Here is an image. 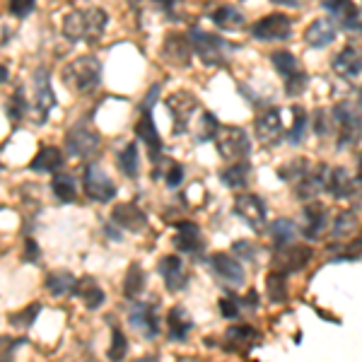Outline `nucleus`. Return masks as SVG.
Returning a JSON list of instances; mask_svg holds the SVG:
<instances>
[{"instance_id":"nucleus-1","label":"nucleus","mask_w":362,"mask_h":362,"mask_svg":"<svg viewBox=\"0 0 362 362\" xmlns=\"http://www.w3.org/2000/svg\"><path fill=\"white\" fill-rule=\"evenodd\" d=\"M109 17L104 10H75L63 20V34L70 42H97L107 29Z\"/></svg>"},{"instance_id":"nucleus-2","label":"nucleus","mask_w":362,"mask_h":362,"mask_svg":"<svg viewBox=\"0 0 362 362\" xmlns=\"http://www.w3.org/2000/svg\"><path fill=\"white\" fill-rule=\"evenodd\" d=\"M63 83L73 92H80V95L95 92L102 85V61L95 56L75 58L73 63L63 68Z\"/></svg>"},{"instance_id":"nucleus-3","label":"nucleus","mask_w":362,"mask_h":362,"mask_svg":"<svg viewBox=\"0 0 362 362\" xmlns=\"http://www.w3.org/2000/svg\"><path fill=\"white\" fill-rule=\"evenodd\" d=\"M189 42H191L194 54L201 58L206 66H225V54L232 49L223 37L203 32V29H198V27L189 29Z\"/></svg>"},{"instance_id":"nucleus-4","label":"nucleus","mask_w":362,"mask_h":362,"mask_svg":"<svg viewBox=\"0 0 362 362\" xmlns=\"http://www.w3.org/2000/svg\"><path fill=\"white\" fill-rule=\"evenodd\" d=\"M215 143H218V153L230 162L247 160L251 155V138L239 126H220L215 133Z\"/></svg>"},{"instance_id":"nucleus-5","label":"nucleus","mask_w":362,"mask_h":362,"mask_svg":"<svg viewBox=\"0 0 362 362\" xmlns=\"http://www.w3.org/2000/svg\"><path fill=\"white\" fill-rule=\"evenodd\" d=\"M331 121L338 126V150H348L362 138V116L348 102L336 104Z\"/></svg>"},{"instance_id":"nucleus-6","label":"nucleus","mask_w":362,"mask_h":362,"mask_svg":"<svg viewBox=\"0 0 362 362\" xmlns=\"http://www.w3.org/2000/svg\"><path fill=\"white\" fill-rule=\"evenodd\" d=\"M251 37L259 42H288L293 39V20L283 13L266 15L251 25Z\"/></svg>"},{"instance_id":"nucleus-7","label":"nucleus","mask_w":362,"mask_h":362,"mask_svg":"<svg viewBox=\"0 0 362 362\" xmlns=\"http://www.w3.org/2000/svg\"><path fill=\"white\" fill-rule=\"evenodd\" d=\"M167 109L174 121L172 131L181 136V133H186V128L191 126V119L198 112V99L191 92H174L172 97H167Z\"/></svg>"},{"instance_id":"nucleus-8","label":"nucleus","mask_w":362,"mask_h":362,"mask_svg":"<svg viewBox=\"0 0 362 362\" xmlns=\"http://www.w3.org/2000/svg\"><path fill=\"white\" fill-rule=\"evenodd\" d=\"M66 148L78 160H87V157H92L99 150V133L83 124L73 126L66 133Z\"/></svg>"},{"instance_id":"nucleus-9","label":"nucleus","mask_w":362,"mask_h":362,"mask_svg":"<svg viewBox=\"0 0 362 362\" xmlns=\"http://www.w3.org/2000/svg\"><path fill=\"white\" fill-rule=\"evenodd\" d=\"M83 189L92 201L99 203H109L116 198V186L114 181L107 177L97 165H87L83 174Z\"/></svg>"},{"instance_id":"nucleus-10","label":"nucleus","mask_w":362,"mask_h":362,"mask_svg":"<svg viewBox=\"0 0 362 362\" xmlns=\"http://www.w3.org/2000/svg\"><path fill=\"white\" fill-rule=\"evenodd\" d=\"M254 133L266 148H273L278 145V140L283 138V116H280L278 107H268L266 112H261L256 116L254 124Z\"/></svg>"},{"instance_id":"nucleus-11","label":"nucleus","mask_w":362,"mask_h":362,"mask_svg":"<svg viewBox=\"0 0 362 362\" xmlns=\"http://www.w3.org/2000/svg\"><path fill=\"white\" fill-rule=\"evenodd\" d=\"M210 268H213L218 280L223 285H227V288H239V285H244V280H247L242 264H237V259H232L225 251H218V254L210 256Z\"/></svg>"},{"instance_id":"nucleus-12","label":"nucleus","mask_w":362,"mask_h":362,"mask_svg":"<svg viewBox=\"0 0 362 362\" xmlns=\"http://www.w3.org/2000/svg\"><path fill=\"white\" fill-rule=\"evenodd\" d=\"M235 213L247 223L251 230L261 232L266 225V206L256 194H239L235 198Z\"/></svg>"},{"instance_id":"nucleus-13","label":"nucleus","mask_w":362,"mask_h":362,"mask_svg":"<svg viewBox=\"0 0 362 362\" xmlns=\"http://www.w3.org/2000/svg\"><path fill=\"white\" fill-rule=\"evenodd\" d=\"M314 251L312 247H307V244H288V247L283 249H276V254H273V259H276V264L280 271L285 273H297L302 271V268L309 266V261H312Z\"/></svg>"},{"instance_id":"nucleus-14","label":"nucleus","mask_w":362,"mask_h":362,"mask_svg":"<svg viewBox=\"0 0 362 362\" xmlns=\"http://www.w3.org/2000/svg\"><path fill=\"white\" fill-rule=\"evenodd\" d=\"M321 8L326 10L343 29L350 32H362L360 10L355 8L353 0H321Z\"/></svg>"},{"instance_id":"nucleus-15","label":"nucleus","mask_w":362,"mask_h":362,"mask_svg":"<svg viewBox=\"0 0 362 362\" xmlns=\"http://www.w3.org/2000/svg\"><path fill=\"white\" fill-rule=\"evenodd\" d=\"M131 326L138 329L148 341H155L160 336V324H157V305L153 302H136L131 307Z\"/></svg>"},{"instance_id":"nucleus-16","label":"nucleus","mask_w":362,"mask_h":362,"mask_svg":"<svg viewBox=\"0 0 362 362\" xmlns=\"http://www.w3.org/2000/svg\"><path fill=\"white\" fill-rule=\"evenodd\" d=\"M34 85H37V90H34V109H37V121L39 124H44L46 119H49V112L56 107V95L54 90H51V75L49 70L39 68L37 75H34Z\"/></svg>"},{"instance_id":"nucleus-17","label":"nucleus","mask_w":362,"mask_h":362,"mask_svg":"<svg viewBox=\"0 0 362 362\" xmlns=\"http://www.w3.org/2000/svg\"><path fill=\"white\" fill-rule=\"evenodd\" d=\"M331 68L336 70V75H341V78H348V80H355L362 75V49L360 46H343L341 51L334 56V61H331Z\"/></svg>"},{"instance_id":"nucleus-18","label":"nucleus","mask_w":362,"mask_h":362,"mask_svg":"<svg viewBox=\"0 0 362 362\" xmlns=\"http://www.w3.org/2000/svg\"><path fill=\"white\" fill-rule=\"evenodd\" d=\"M136 136L148 145L150 160L157 165V162L162 160V148H165V145H162V138L155 128V119H153V112H150V109H143V112H140V121L136 124Z\"/></svg>"},{"instance_id":"nucleus-19","label":"nucleus","mask_w":362,"mask_h":362,"mask_svg":"<svg viewBox=\"0 0 362 362\" xmlns=\"http://www.w3.org/2000/svg\"><path fill=\"white\" fill-rule=\"evenodd\" d=\"M326 177H329V167L326 165H317V167H309V172L302 177L295 186V196L300 201H314L321 191L326 189Z\"/></svg>"},{"instance_id":"nucleus-20","label":"nucleus","mask_w":362,"mask_h":362,"mask_svg":"<svg viewBox=\"0 0 362 362\" xmlns=\"http://www.w3.org/2000/svg\"><path fill=\"white\" fill-rule=\"evenodd\" d=\"M326 230H329V213H326V208L317 201H307L302 235H305L309 242H317V239L324 237Z\"/></svg>"},{"instance_id":"nucleus-21","label":"nucleus","mask_w":362,"mask_h":362,"mask_svg":"<svg viewBox=\"0 0 362 362\" xmlns=\"http://www.w3.org/2000/svg\"><path fill=\"white\" fill-rule=\"evenodd\" d=\"M160 276L165 278L167 290L172 293H181L189 285V271L184 268V261L179 256H165L160 261Z\"/></svg>"},{"instance_id":"nucleus-22","label":"nucleus","mask_w":362,"mask_h":362,"mask_svg":"<svg viewBox=\"0 0 362 362\" xmlns=\"http://www.w3.org/2000/svg\"><path fill=\"white\" fill-rule=\"evenodd\" d=\"M174 244H177L179 251L184 254H191V256H198L203 251V235L198 230V225L194 223H177L174 225Z\"/></svg>"},{"instance_id":"nucleus-23","label":"nucleus","mask_w":362,"mask_h":362,"mask_svg":"<svg viewBox=\"0 0 362 362\" xmlns=\"http://www.w3.org/2000/svg\"><path fill=\"white\" fill-rule=\"evenodd\" d=\"M336 201H348L353 198V191H355V179L348 174L346 167H334L329 169V177H326V189Z\"/></svg>"},{"instance_id":"nucleus-24","label":"nucleus","mask_w":362,"mask_h":362,"mask_svg":"<svg viewBox=\"0 0 362 362\" xmlns=\"http://www.w3.org/2000/svg\"><path fill=\"white\" fill-rule=\"evenodd\" d=\"M162 51H165L167 61L174 63V66H184V63H189L191 56H194V49H191L189 37H184V34H179V32L167 34Z\"/></svg>"},{"instance_id":"nucleus-25","label":"nucleus","mask_w":362,"mask_h":362,"mask_svg":"<svg viewBox=\"0 0 362 362\" xmlns=\"http://www.w3.org/2000/svg\"><path fill=\"white\" fill-rule=\"evenodd\" d=\"M112 220L119 227L131 230V232H140V230H145V225H148L145 213L138 206H133V203H119V206H114Z\"/></svg>"},{"instance_id":"nucleus-26","label":"nucleus","mask_w":362,"mask_h":362,"mask_svg":"<svg viewBox=\"0 0 362 362\" xmlns=\"http://www.w3.org/2000/svg\"><path fill=\"white\" fill-rule=\"evenodd\" d=\"M336 34L338 32H336L334 22L314 20L305 32V42L312 46V49H326V46H331L336 42Z\"/></svg>"},{"instance_id":"nucleus-27","label":"nucleus","mask_w":362,"mask_h":362,"mask_svg":"<svg viewBox=\"0 0 362 362\" xmlns=\"http://www.w3.org/2000/svg\"><path fill=\"white\" fill-rule=\"evenodd\" d=\"M167 324H169V338L172 341H186L194 329V319L189 317L184 307H174L167 317Z\"/></svg>"},{"instance_id":"nucleus-28","label":"nucleus","mask_w":362,"mask_h":362,"mask_svg":"<svg viewBox=\"0 0 362 362\" xmlns=\"http://www.w3.org/2000/svg\"><path fill=\"white\" fill-rule=\"evenodd\" d=\"M73 295H78L80 300L85 302L87 309H99L104 305V290L99 288L92 278H83V280H75V288Z\"/></svg>"},{"instance_id":"nucleus-29","label":"nucleus","mask_w":362,"mask_h":362,"mask_svg":"<svg viewBox=\"0 0 362 362\" xmlns=\"http://www.w3.org/2000/svg\"><path fill=\"white\" fill-rule=\"evenodd\" d=\"M208 17H210V22L220 29H237L244 25V13L232 8V5H215Z\"/></svg>"},{"instance_id":"nucleus-30","label":"nucleus","mask_w":362,"mask_h":362,"mask_svg":"<svg viewBox=\"0 0 362 362\" xmlns=\"http://www.w3.org/2000/svg\"><path fill=\"white\" fill-rule=\"evenodd\" d=\"M63 165V153L54 145H44L42 150L37 153V157L32 160L29 169L32 172H58Z\"/></svg>"},{"instance_id":"nucleus-31","label":"nucleus","mask_w":362,"mask_h":362,"mask_svg":"<svg viewBox=\"0 0 362 362\" xmlns=\"http://www.w3.org/2000/svg\"><path fill=\"white\" fill-rule=\"evenodd\" d=\"M288 273L280 271V268H276V271L268 273L266 278V290H268V300L273 302V305H283V302H288Z\"/></svg>"},{"instance_id":"nucleus-32","label":"nucleus","mask_w":362,"mask_h":362,"mask_svg":"<svg viewBox=\"0 0 362 362\" xmlns=\"http://www.w3.org/2000/svg\"><path fill=\"white\" fill-rule=\"evenodd\" d=\"M271 242H273V249H283V247H288V244H293L295 242V235H297V230H295V223L293 220H288V218H278L276 223H271Z\"/></svg>"},{"instance_id":"nucleus-33","label":"nucleus","mask_w":362,"mask_h":362,"mask_svg":"<svg viewBox=\"0 0 362 362\" xmlns=\"http://www.w3.org/2000/svg\"><path fill=\"white\" fill-rule=\"evenodd\" d=\"M249 177H251V165H249V162H244V160L220 172L223 184L230 186V189H244V186L249 184Z\"/></svg>"},{"instance_id":"nucleus-34","label":"nucleus","mask_w":362,"mask_h":362,"mask_svg":"<svg viewBox=\"0 0 362 362\" xmlns=\"http://www.w3.org/2000/svg\"><path fill=\"white\" fill-rule=\"evenodd\" d=\"M227 338L232 341V350H242V348H251L259 341V331L251 329L247 324H239L227 329Z\"/></svg>"},{"instance_id":"nucleus-35","label":"nucleus","mask_w":362,"mask_h":362,"mask_svg":"<svg viewBox=\"0 0 362 362\" xmlns=\"http://www.w3.org/2000/svg\"><path fill=\"white\" fill-rule=\"evenodd\" d=\"M75 278L73 273L68 271H58V273H51L49 278H46V290H49L54 297H63V295H70L75 288Z\"/></svg>"},{"instance_id":"nucleus-36","label":"nucleus","mask_w":362,"mask_h":362,"mask_svg":"<svg viewBox=\"0 0 362 362\" xmlns=\"http://www.w3.org/2000/svg\"><path fill=\"white\" fill-rule=\"evenodd\" d=\"M145 290V271L140 264H131L126 271V280H124V295L128 300H136V297Z\"/></svg>"},{"instance_id":"nucleus-37","label":"nucleus","mask_w":362,"mask_h":362,"mask_svg":"<svg viewBox=\"0 0 362 362\" xmlns=\"http://www.w3.org/2000/svg\"><path fill=\"white\" fill-rule=\"evenodd\" d=\"M119 167H121V172H124L128 179H136L138 177V172H140V157H138L136 143H128L126 148L119 153Z\"/></svg>"},{"instance_id":"nucleus-38","label":"nucleus","mask_w":362,"mask_h":362,"mask_svg":"<svg viewBox=\"0 0 362 362\" xmlns=\"http://www.w3.org/2000/svg\"><path fill=\"white\" fill-rule=\"evenodd\" d=\"M271 63H273V68L283 75V78H290V75H295L302 70L300 61H297L290 51H276V54H271Z\"/></svg>"},{"instance_id":"nucleus-39","label":"nucleus","mask_w":362,"mask_h":362,"mask_svg":"<svg viewBox=\"0 0 362 362\" xmlns=\"http://www.w3.org/2000/svg\"><path fill=\"white\" fill-rule=\"evenodd\" d=\"M307 126H309V114L305 107H293V128L288 133V140L293 145H300L305 140V133H307Z\"/></svg>"},{"instance_id":"nucleus-40","label":"nucleus","mask_w":362,"mask_h":362,"mask_svg":"<svg viewBox=\"0 0 362 362\" xmlns=\"http://www.w3.org/2000/svg\"><path fill=\"white\" fill-rule=\"evenodd\" d=\"M309 172V162L305 160V157H297V160L288 162L285 167H280L278 177L283 181H288V184H297L305 174Z\"/></svg>"},{"instance_id":"nucleus-41","label":"nucleus","mask_w":362,"mask_h":362,"mask_svg":"<svg viewBox=\"0 0 362 362\" xmlns=\"http://www.w3.org/2000/svg\"><path fill=\"white\" fill-rule=\"evenodd\" d=\"M51 189H54L58 201H63V203L75 201V181H73V177H68V174H56Z\"/></svg>"},{"instance_id":"nucleus-42","label":"nucleus","mask_w":362,"mask_h":362,"mask_svg":"<svg viewBox=\"0 0 362 362\" xmlns=\"http://www.w3.org/2000/svg\"><path fill=\"white\" fill-rule=\"evenodd\" d=\"M355 227H358V218H355V213L353 210H343V213L336 218L334 227H331V237H336V239L348 237Z\"/></svg>"},{"instance_id":"nucleus-43","label":"nucleus","mask_w":362,"mask_h":362,"mask_svg":"<svg viewBox=\"0 0 362 362\" xmlns=\"http://www.w3.org/2000/svg\"><path fill=\"white\" fill-rule=\"evenodd\" d=\"M126 353H128V341H126L124 331L114 326L112 329V348L107 350V355L112 360H121V358H126Z\"/></svg>"},{"instance_id":"nucleus-44","label":"nucleus","mask_w":362,"mask_h":362,"mask_svg":"<svg viewBox=\"0 0 362 362\" xmlns=\"http://www.w3.org/2000/svg\"><path fill=\"white\" fill-rule=\"evenodd\" d=\"M25 114H27V97L22 90H17L8 102V116L13 121H20V119H25Z\"/></svg>"},{"instance_id":"nucleus-45","label":"nucleus","mask_w":362,"mask_h":362,"mask_svg":"<svg viewBox=\"0 0 362 362\" xmlns=\"http://www.w3.org/2000/svg\"><path fill=\"white\" fill-rule=\"evenodd\" d=\"M39 312H42V305H39V302H32V305H29L27 309H22L20 314H13V317H10V324H15V326H32L34 324V319L39 317Z\"/></svg>"},{"instance_id":"nucleus-46","label":"nucleus","mask_w":362,"mask_h":362,"mask_svg":"<svg viewBox=\"0 0 362 362\" xmlns=\"http://www.w3.org/2000/svg\"><path fill=\"white\" fill-rule=\"evenodd\" d=\"M285 80H288V83H285V92H288V97H300L302 92H305L307 83H309L305 70H300V73L290 75V78H285Z\"/></svg>"},{"instance_id":"nucleus-47","label":"nucleus","mask_w":362,"mask_h":362,"mask_svg":"<svg viewBox=\"0 0 362 362\" xmlns=\"http://www.w3.org/2000/svg\"><path fill=\"white\" fill-rule=\"evenodd\" d=\"M34 5H37V0H10L8 8L15 17H29L34 13Z\"/></svg>"},{"instance_id":"nucleus-48","label":"nucleus","mask_w":362,"mask_h":362,"mask_svg":"<svg viewBox=\"0 0 362 362\" xmlns=\"http://www.w3.org/2000/svg\"><path fill=\"white\" fill-rule=\"evenodd\" d=\"M22 346V338H10V336H0V360H10L13 353Z\"/></svg>"},{"instance_id":"nucleus-49","label":"nucleus","mask_w":362,"mask_h":362,"mask_svg":"<svg viewBox=\"0 0 362 362\" xmlns=\"http://www.w3.org/2000/svg\"><path fill=\"white\" fill-rule=\"evenodd\" d=\"M232 251H235L239 259H244V261H256V247L251 242H247V239H239V242H235Z\"/></svg>"},{"instance_id":"nucleus-50","label":"nucleus","mask_w":362,"mask_h":362,"mask_svg":"<svg viewBox=\"0 0 362 362\" xmlns=\"http://www.w3.org/2000/svg\"><path fill=\"white\" fill-rule=\"evenodd\" d=\"M220 312H223L225 319H237L239 317V300L237 297H225V300H220Z\"/></svg>"},{"instance_id":"nucleus-51","label":"nucleus","mask_w":362,"mask_h":362,"mask_svg":"<svg viewBox=\"0 0 362 362\" xmlns=\"http://www.w3.org/2000/svg\"><path fill=\"white\" fill-rule=\"evenodd\" d=\"M326 131H329V114H326V109H317V114H314V133L326 136Z\"/></svg>"},{"instance_id":"nucleus-52","label":"nucleus","mask_w":362,"mask_h":362,"mask_svg":"<svg viewBox=\"0 0 362 362\" xmlns=\"http://www.w3.org/2000/svg\"><path fill=\"white\" fill-rule=\"evenodd\" d=\"M167 186L169 189H177V186L181 184V179H184V169H181V165H167Z\"/></svg>"},{"instance_id":"nucleus-53","label":"nucleus","mask_w":362,"mask_h":362,"mask_svg":"<svg viewBox=\"0 0 362 362\" xmlns=\"http://www.w3.org/2000/svg\"><path fill=\"white\" fill-rule=\"evenodd\" d=\"M39 259V247H37V242H29L25 244V261H37Z\"/></svg>"},{"instance_id":"nucleus-54","label":"nucleus","mask_w":362,"mask_h":362,"mask_svg":"<svg viewBox=\"0 0 362 362\" xmlns=\"http://www.w3.org/2000/svg\"><path fill=\"white\" fill-rule=\"evenodd\" d=\"M244 307H251V309H256L259 307V293L256 290H249L247 295H244V302H242Z\"/></svg>"},{"instance_id":"nucleus-55","label":"nucleus","mask_w":362,"mask_h":362,"mask_svg":"<svg viewBox=\"0 0 362 362\" xmlns=\"http://www.w3.org/2000/svg\"><path fill=\"white\" fill-rule=\"evenodd\" d=\"M155 5H160L162 10H165V13H172L174 8H177V3L179 0H153Z\"/></svg>"},{"instance_id":"nucleus-56","label":"nucleus","mask_w":362,"mask_h":362,"mask_svg":"<svg viewBox=\"0 0 362 362\" xmlns=\"http://www.w3.org/2000/svg\"><path fill=\"white\" fill-rule=\"evenodd\" d=\"M276 5H283V8H300V0H271Z\"/></svg>"},{"instance_id":"nucleus-57","label":"nucleus","mask_w":362,"mask_h":362,"mask_svg":"<svg viewBox=\"0 0 362 362\" xmlns=\"http://www.w3.org/2000/svg\"><path fill=\"white\" fill-rule=\"evenodd\" d=\"M5 80H8V68H5V66H0V85H3Z\"/></svg>"},{"instance_id":"nucleus-58","label":"nucleus","mask_w":362,"mask_h":362,"mask_svg":"<svg viewBox=\"0 0 362 362\" xmlns=\"http://www.w3.org/2000/svg\"><path fill=\"white\" fill-rule=\"evenodd\" d=\"M358 104H360V109H362V87H360V95H358Z\"/></svg>"},{"instance_id":"nucleus-59","label":"nucleus","mask_w":362,"mask_h":362,"mask_svg":"<svg viewBox=\"0 0 362 362\" xmlns=\"http://www.w3.org/2000/svg\"><path fill=\"white\" fill-rule=\"evenodd\" d=\"M360 174H362V155H360Z\"/></svg>"}]
</instances>
